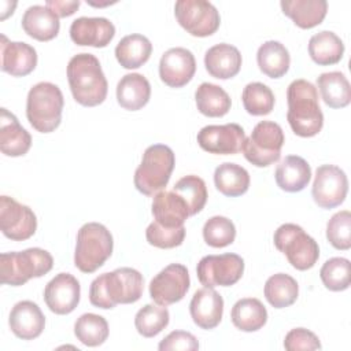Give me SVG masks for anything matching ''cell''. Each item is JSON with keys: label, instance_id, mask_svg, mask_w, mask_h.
Segmentation results:
<instances>
[{"label": "cell", "instance_id": "42", "mask_svg": "<svg viewBox=\"0 0 351 351\" xmlns=\"http://www.w3.org/2000/svg\"><path fill=\"white\" fill-rule=\"evenodd\" d=\"M236 228L234 223L221 215L211 217L206 221L203 226V239L204 241L214 248H222L234 241Z\"/></svg>", "mask_w": 351, "mask_h": 351}, {"label": "cell", "instance_id": "4", "mask_svg": "<svg viewBox=\"0 0 351 351\" xmlns=\"http://www.w3.org/2000/svg\"><path fill=\"white\" fill-rule=\"evenodd\" d=\"M63 106V93L58 85L52 82H38L33 85L27 93V121L37 132L51 133L60 125Z\"/></svg>", "mask_w": 351, "mask_h": 351}, {"label": "cell", "instance_id": "47", "mask_svg": "<svg viewBox=\"0 0 351 351\" xmlns=\"http://www.w3.org/2000/svg\"><path fill=\"white\" fill-rule=\"evenodd\" d=\"M80 1H62V0H48L45 3V7H48L51 11H53L58 16H70L73 15L78 7H80Z\"/></svg>", "mask_w": 351, "mask_h": 351}, {"label": "cell", "instance_id": "25", "mask_svg": "<svg viewBox=\"0 0 351 351\" xmlns=\"http://www.w3.org/2000/svg\"><path fill=\"white\" fill-rule=\"evenodd\" d=\"M22 27L25 33L38 41H49L55 38L60 29L59 16L45 5H32L22 16Z\"/></svg>", "mask_w": 351, "mask_h": 351}, {"label": "cell", "instance_id": "1", "mask_svg": "<svg viewBox=\"0 0 351 351\" xmlns=\"http://www.w3.org/2000/svg\"><path fill=\"white\" fill-rule=\"evenodd\" d=\"M144 289L141 273L132 267H119L96 277L89 288V302L99 308L137 302Z\"/></svg>", "mask_w": 351, "mask_h": 351}, {"label": "cell", "instance_id": "46", "mask_svg": "<svg viewBox=\"0 0 351 351\" xmlns=\"http://www.w3.org/2000/svg\"><path fill=\"white\" fill-rule=\"evenodd\" d=\"M160 351H173V350H181V351H196L199 350V341L197 339L185 330H174L169 333L158 346Z\"/></svg>", "mask_w": 351, "mask_h": 351}, {"label": "cell", "instance_id": "24", "mask_svg": "<svg viewBox=\"0 0 351 351\" xmlns=\"http://www.w3.org/2000/svg\"><path fill=\"white\" fill-rule=\"evenodd\" d=\"M152 215L165 228H180L189 217L186 203L174 191H160L152 200Z\"/></svg>", "mask_w": 351, "mask_h": 351}, {"label": "cell", "instance_id": "19", "mask_svg": "<svg viewBox=\"0 0 351 351\" xmlns=\"http://www.w3.org/2000/svg\"><path fill=\"white\" fill-rule=\"evenodd\" d=\"M1 70L12 77H25L37 66L36 49L21 41H10L4 34L0 36Z\"/></svg>", "mask_w": 351, "mask_h": 351}, {"label": "cell", "instance_id": "26", "mask_svg": "<svg viewBox=\"0 0 351 351\" xmlns=\"http://www.w3.org/2000/svg\"><path fill=\"white\" fill-rule=\"evenodd\" d=\"M274 178L282 191L300 192L310 182L311 167L302 156L288 155L277 166Z\"/></svg>", "mask_w": 351, "mask_h": 351}, {"label": "cell", "instance_id": "22", "mask_svg": "<svg viewBox=\"0 0 351 351\" xmlns=\"http://www.w3.org/2000/svg\"><path fill=\"white\" fill-rule=\"evenodd\" d=\"M32 147L30 133L7 108L0 111V149L5 156H22Z\"/></svg>", "mask_w": 351, "mask_h": 351}, {"label": "cell", "instance_id": "12", "mask_svg": "<svg viewBox=\"0 0 351 351\" xmlns=\"http://www.w3.org/2000/svg\"><path fill=\"white\" fill-rule=\"evenodd\" d=\"M191 285L188 269L171 263L162 269L149 282V296L159 306H169L184 299Z\"/></svg>", "mask_w": 351, "mask_h": 351}, {"label": "cell", "instance_id": "45", "mask_svg": "<svg viewBox=\"0 0 351 351\" xmlns=\"http://www.w3.org/2000/svg\"><path fill=\"white\" fill-rule=\"evenodd\" d=\"M284 347L288 351H306V350H319L321 343L315 333H313L308 329L304 328H295L291 329L285 339H284Z\"/></svg>", "mask_w": 351, "mask_h": 351}, {"label": "cell", "instance_id": "2", "mask_svg": "<svg viewBox=\"0 0 351 351\" xmlns=\"http://www.w3.org/2000/svg\"><path fill=\"white\" fill-rule=\"evenodd\" d=\"M70 90L77 103L85 107L101 104L107 97L108 84L99 59L92 53H77L67 64Z\"/></svg>", "mask_w": 351, "mask_h": 351}, {"label": "cell", "instance_id": "44", "mask_svg": "<svg viewBox=\"0 0 351 351\" xmlns=\"http://www.w3.org/2000/svg\"><path fill=\"white\" fill-rule=\"evenodd\" d=\"M185 228H165L156 221L151 222L145 230L147 241L158 248H174L182 244L185 239Z\"/></svg>", "mask_w": 351, "mask_h": 351}, {"label": "cell", "instance_id": "6", "mask_svg": "<svg viewBox=\"0 0 351 351\" xmlns=\"http://www.w3.org/2000/svg\"><path fill=\"white\" fill-rule=\"evenodd\" d=\"M53 266L52 255L43 248H27L19 252H4L0 255L1 284L19 287L30 278L47 274Z\"/></svg>", "mask_w": 351, "mask_h": 351}, {"label": "cell", "instance_id": "36", "mask_svg": "<svg viewBox=\"0 0 351 351\" xmlns=\"http://www.w3.org/2000/svg\"><path fill=\"white\" fill-rule=\"evenodd\" d=\"M298 282L289 274H273L265 284V298L274 308H284L293 304L298 299Z\"/></svg>", "mask_w": 351, "mask_h": 351}, {"label": "cell", "instance_id": "38", "mask_svg": "<svg viewBox=\"0 0 351 351\" xmlns=\"http://www.w3.org/2000/svg\"><path fill=\"white\" fill-rule=\"evenodd\" d=\"M173 191L184 199V202L188 206L189 215L200 213L207 202L206 182L195 174L180 178L173 186Z\"/></svg>", "mask_w": 351, "mask_h": 351}, {"label": "cell", "instance_id": "37", "mask_svg": "<svg viewBox=\"0 0 351 351\" xmlns=\"http://www.w3.org/2000/svg\"><path fill=\"white\" fill-rule=\"evenodd\" d=\"M108 324L104 317L86 313L82 314L74 324L75 337L88 347H97L108 337Z\"/></svg>", "mask_w": 351, "mask_h": 351}, {"label": "cell", "instance_id": "20", "mask_svg": "<svg viewBox=\"0 0 351 351\" xmlns=\"http://www.w3.org/2000/svg\"><path fill=\"white\" fill-rule=\"evenodd\" d=\"M189 313L199 328L207 330L214 329L222 319L223 299L214 288L204 287L193 293L189 303Z\"/></svg>", "mask_w": 351, "mask_h": 351}, {"label": "cell", "instance_id": "23", "mask_svg": "<svg viewBox=\"0 0 351 351\" xmlns=\"http://www.w3.org/2000/svg\"><path fill=\"white\" fill-rule=\"evenodd\" d=\"M207 73L218 80H228L239 74L241 67V53L230 44L221 43L207 49L204 55Z\"/></svg>", "mask_w": 351, "mask_h": 351}, {"label": "cell", "instance_id": "34", "mask_svg": "<svg viewBox=\"0 0 351 351\" xmlns=\"http://www.w3.org/2000/svg\"><path fill=\"white\" fill-rule=\"evenodd\" d=\"M214 184L222 195L228 197H237L248 191L250 174L243 166L225 162L215 169Z\"/></svg>", "mask_w": 351, "mask_h": 351}, {"label": "cell", "instance_id": "21", "mask_svg": "<svg viewBox=\"0 0 351 351\" xmlns=\"http://www.w3.org/2000/svg\"><path fill=\"white\" fill-rule=\"evenodd\" d=\"M8 324L16 337L22 340H33L43 333L45 317L37 303L22 300L12 307Z\"/></svg>", "mask_w": 351, "mask_h": 351}, {"label": "cell", "instance_id": "41", "mask_svg": "<svg viewBox=\"0 0 351 351\" xmlns=\"http://www.w3.org/2000/svg\"><path fill=\"white\" fill-rule=\"evenodd\" d=\"M319 277L329 291L347 289L350 287V261L341 256L328 259L319 270Z\"/></svg>", "mask_w": 351, "mask_h": 351}, {"label": "cell", "instance_id": "35", "mask_svg": "<svg viewBox=\"0 0 351 351\" xmlns=\"http://www.w3.org/2000/svg\"><path fill=\"white\" fill-rule=\"evenodd\" d=\"M197 110L210 118L223 117L229 112L232 100L229 95L218 85L203 82L195 92Z\"/></svg>", "mask_w": 351, "mask_h": 351}, {"label": "cell", "instance_id": "11", "mask_svg": "<svg viewBox=\"0 0 351 351\" xmlns=\"http://www.w3.org/2000/svg\"><path fill=\"white\" fill-rule=\"evenodd\" d=\"M202 285L230 287L234 285L244 273V261L237 254H221L203 256L196 267Z\"/></svg>", "mask_w": 351, "mask_h": 351}, {"label": "cell", "instance_id": "29", "mask_svg": "<svg viewBox=\"0 0 351 351\" xmlns=\"http://www.w3.org/2000/svg\"><path fill=\"white\" fill-rule=\"evenodd\" d=\"M152 44L143 34H128L115 47L118 63L128 70L141 67L151 56Z\"/></svg>", "mask_w": 351, "mask_h": 351}, {"label": "cell", "instance_id": "30", "mask_svg": "<svg viewBox=\"0 0 351 351\" xmlns=\"http://www.w3.org/2000/svg\"><path fill=\"white\" fill-rule=\"evenodd\" d=\"M233 325L243 332H255L267 322V310L256 298L237 300L230 311Z\"/></svg>", "mask_w": 351, "mask_h": 351}, {"label": "cell", "instance_id": "17", "mask_svg": "<svg viewBox=\"0 0 351 351\" xmlns=\"http://www.w3.org/2000/svg\"><path fill=\"white\" fill-rule=\"evenodd\" d=\"M196 71L193 53L182 47L167 49L159 62V77L170 88L186 85Z\"/></svg>", "mask_w": 351, "mask_h": 351}, {"label": "cell", "instance_id": "28", "mask_svg": "<svg viewBox=\"0 0 351 351\" xmlns=\"http://www.w3.org/2000/svg\"><path fill=\"white\" fill-rule=\"evenodd\" d=\"M280 5L282 12L302 29L315 27L328 12L325 0H282Z\"/></svg>", "mask_w": 351, "mask_h": 351}, {"label": "cell", "instance_id": "13", "mask_svg": "<svg viewBox=\"0 0 351 351\" xmlns=\"http://www.w3.org/2000/svg\"><path fill=\"white\" fill-rule=\"evenodd\" d=\"M348 192L346 173L335 165H322L317 169L311 195L321 208H335L340 206Z\"/></svg>", "mask_w": 351, "mask_h": 351}, {"label": "cell", "instance_id": "39", "mask_svg": "<svg viewBox=\"0 0 351 351\" xmlns=\"http://www.w3.org/2000/svg\"><path fill=\"white\" fill-rule=\"evenodd\" d=\"M170 314L166 306L145 304L134 317V326L144 337H154L159 335L169 325Z\"/></svg>", "mask_w": 351, "mask_h": 351}, {"label": "cell", "instance_id": "9", "mask_svg": "<svg viewBox=\"0 0 351 351\" xmlns=\"http://www.w3.org/2000/svg\"><path fill=\"white\" fill-rule=\"evenodd\" d=\"M284 132L281 126L271 121H261L245 138L243 154L245 159L256 167H266L276 163L281 156Z\"/></svg>", "mask_w": 351, "mask_h": 351}, {"label": "cell", "instance_id": "15", "mask_svg": "<svg viewBox=\"0 0 351 351\" xmlns=\"http://www.w3.org/2000/svg\"><path fill=\"white\" fill-rule=\"evenodd\" d=\"M202 149L215 155H234L243 151L245 141L244 129L237 123L208 125L196 136Z\"/></svg>", "mask_w": 351, "mask_h": 351}, {"label": "cell", "instance_id": "27", "mask_svg": "<svg viewBox=\"0 0 351 351\" xmlns=\"http://www.w3.org/2000/svg\"><path fill=\"white\" fill-rule=\"evenodd\" d=\"M151 96V85L148 80L138 73L123 75L117 85L118 104L129 111L143 108Z\"/></svg>", "mask_w": 351, "mask_h": 351}, {"label": "cell", "instance_id": "7", "mask_svg": "<svg viewBox=\"0 0 351 351\" xmlns=\"http://www.w3.org/2000/svg\"><path fill=\"white\" fill-rule=\"evenodd\" d=\"M112 248L110 230L99 222H88L77 233L74 265L82 273H93L111 256Z\"/></svg>", "mask_w": 351, "mask_h": 351}, {"label": "cell", "instance_id": "16", "mask_svg": "<svg viewBox=\"0 0 351 351\" xmlns=\"http://www.w3.org/2000/svg\"><path fill=\"white\" fill-rule=\"evenodd\" d=\"M81 287L78 280L70 273L56 274L44 289L47 307L59 315L70 314L80 303Z\"/></svg>", "mask_w": 351, "mask_h": 351}, {"label": "cell", "instance_id": "32", "mask_svg": "<svg viewBox=\"0 0 351 351\" xmlns=\"http://www.w3.org/2000/svg\"><path fill=\"white\" fill-rule=\"evenodd\" d=\"M310 58L319 66L336 64L344 53L341 38L329 30H322L314 34L308 41Z\"/></svg>", "mask_w": 351, "mask_h": 351}, {"label": "cell", "instance_id": "31", "mask_svg": "<svg viewBox=\"0 0 351 351\" xmlns=\"http://www.w3.org/2000/svg\"><path fill=\"white\" fill-rule=\"evenodd\" d=\"M256 62L259 70L265 75L270 78H280L287 74L291 64V56L285 45L280 41L270 40L258 48Z\"/></svg>", "mask_w": 351, "mask_h": 351}, {"label": "cell", "instance_id": "10", "mask_svg": "<svg viewBox=\"0 0 351 351\" xmlns=\"http://www.w3.org/2000/svg\"><path fill=\"white\" fill-rule=\"evenodd\" d=\"M174 15L180 26L195 37L214 34L221 23L218 10L204 0H178L174 5Z\"/></svg>", "mask_w": 351, "mask_h": 351}, {"label": "cell", "instance_id": "40", "mask_svg": "<svg viewBox=\"0 0 351 351\" xmlns=\"http://www.w3.org/2000/svg\"><path fill=\"white\" fill-rule=\"evenodd\" d=\"M243 106L251 115H267L274 107V95L271 89L262 82H250L243 89Z\"/></svg>", "mask_w": 351, "mask_h": 351}, {"label": "cell", "instance_id": "8", "mask_svg": "<svg viewBox=\"0 0 351 351\" xmlns=\"http://www.w3.org/2000/svg\"><path fill=\"white\" fill-rule=\"evenodd\" d=\"M274 245L298 270L311 269L319 258L317 241L296 223H284L274 232Z\"/></svg>", "mask_w": 351, "mask_h": 351}, {"label": "cell", "instance_id": "3", "mask_svg": "<svg viewBox=\"0 0 351 351\" xmlns=\"http://www.w3.org/2000/svg\"><path fill=\"white\" fill-rule=\"evenodd\" d=\"M287 119L295 134L313 137L324 126V114L318 103L317 88L306 80H295L287 90Z\"/></svg>", "mask_w": 351, "mask_h": 351}, {"label": "cell", "instance_id": "33", "mask_svg": "<svg viewBox=\"0 0 351 351\" xmlns=\"http://www.w3.org/2000/svg\"><path fill=\"white\" fill-rule=\"evenodd\" d=\"M321 97L330 108H343L351 101V86L346 75L340 71L322 73L317 78Z\"/></svg>", "mask_w": 351, "mask_h": 351}, {"label": "cell", "instance_id": "14", "mask_svg": "<svg viewBox=\"0 0 351 351\" xmlns=\"http://www.w3.org/2000/svg\"><path fill=\"white\" fill-rule=\"evenodd\" d=\"M0 229L10 240H27L37 229L36 214L30 207L3 195L0 197Z\"/></svg>", "mask_w": 351, "mask_h": 351}, {"label": "cell", "instance_id": "18", "mask_svg": "<svg viewBox=\"0 0 351 351\" xmlns=\"http://www.w3.org/2000/svg\"><path fill=\"white\" fill-rule=\"evenodd\" d=\"M115 36V26L107 18L81 16L70 26V38L81 47H107Z\"/></svg>", "mask_w": 351, "mask_h": 351}, {"label": "cell", "instance_id": "5", "mask_svg": "<svg viewBox=\"0 0 351 351\" xmlns=\"http://www.w3.org/2000/svg\"><path fill=\"white\" fill-rule=\"evenodd\" d=\"M174 165L176 156L170 147L165 144L149 145L134 171L136 189L145 196L156 195L167 185Z\"/></svg>", "mask_w": 351, "mask_h": 351}, {"label": "cell", "instance_id": "43", "mask_svg": "<svg viewBox=\"0 0 351 351\" xmlns=\"http://www.w3.org/2000/svg\"><path fill=\"white\" fill-rule=\"evenodd\" d=\"M326 239L336 250L351 247V214L348 210L336 213L326 223Z\"/></svg>", "mask_w": 351, "mask_h": 351}]
</instances>
